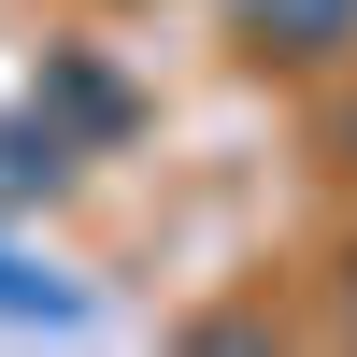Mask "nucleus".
<instances>
[{"label": "nucleus", "mask_w": 357, "mask_h": 357, "mask_svg": "<svg viewBox=\"0 0 357 357\" xmlns=\"http://www.w3.org/2000/svg\"><path fill=\"white\" fill-rule=\"evenodd\" d=\"M72 186V129H57V114H15V129H0V200H57Z\"/></svg>", "instance_id": "f257e3e1"}, {"label": "nucleus", "mask_w": 357, "mask_h": 357, "mask_svg": "<svg viewBox=\"0 0 357 357\" xmlns=\"http://www.w3.org/2000/svg\"><path fill=\"white\" fill-rule=\"evenodd\" d=\"M72 314H86V301L43 272V257H15V243H0V329H72Z\"/></svg>", "instance_id": "f03ea898"}, {"label": "nucleus", "mask_w": 357, "mask_h": 357, "mask_svg": "<svg viewBox=\"0 0 357 357\" xmlns=\"http://www.w3.org/2000/svg\"><path fill=\"white\" fill-rule=\"evenodd\" d=\"M272 43H301V57H329V43H357V0H243Z\"/></svg>", "instance_id": "7ed1b4c3"}, {"label": "nucleus", "mask_w": 357, "mask_h": 357, "mask_svg": "<svg viewBox=\"0 0 357 357\" xmlns=\"http://www.w3.org/2000/svg\"><path fill=\"white\" fill-rule=\"evenodd\" d=\"M43 86H57V100H72V129H100V143H114V129H129V86H114V72H100V57H57V72H43Z\"/></svg>", "instance_id": "20e7f679"}]
</instances>
